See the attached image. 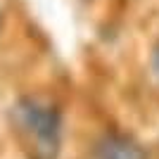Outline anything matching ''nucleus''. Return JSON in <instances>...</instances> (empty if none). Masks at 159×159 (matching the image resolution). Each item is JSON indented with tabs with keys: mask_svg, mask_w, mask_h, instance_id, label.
Instances as JSON below:
<instances>
[{
	"mask_svg": "<svg viewBox=\"0 0 159 159\" xmlns=\"http://www.w3.org/2000/svg\"><path fill=\"white\" fill-rule=\"evenodd\" d=\"M14 128L29 145L33 159H55L62 143V114L50 102L26 98L12 109Z\"/></svg>",
	"mask_w": 159,
	"mask_h": 159,
	"instance_id": "f257e3e1",
	"label": "nucleus"
},
{
	"mask_svg": "<svg viewBox=\"0 0 159 159\" xmlns=\"http://www.w3.org/2000/svg\"><path fill=\"white\" fill-rule=\"evenodd\" d=\"M98 159H147V154L135 140L114 133L98 145Z\"/></svg>",
	"mask_w": 159,
	"mask_h": 159,
	"instance_id": "f03ea898",
	"label": "nucleus"
},
{
	"mask_svg": "<svg viewBox=\"0 0 159 159\" xmlns=\"http://www.w3.org/2000/svg\"><path fill=\"white\" fill-rule=\"evenodd\" d=\"M152 64H154V71H157V76H159V48L154 50V57H152Z\"/></svg>",
	"mask_w": 159,
	"mask_h": 159,
	"instance_id": "7ed1b4c3",
	"label": "nucleus"
}]
</instances>
